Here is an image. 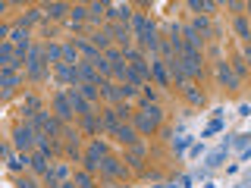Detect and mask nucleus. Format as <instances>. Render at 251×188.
Masks as SVG:
<instances>
[{"label": "nucleus", "mask_w": 251, "mask_h": 188, "mask_svg": "<svg viewBox=\"0 0 251 188\" xmlns=\"http://www.w3.org/2000/svg\"><path fill=\"white\" fill-rule=\"evenodd\" d=\"M188 25H192L195 31H198V35L204 38V41H207V38L214 35V28H210V19H207V16H195V19L188 22Z\"/></svg>", "instance_id": "obj_29"}, {"label": "nucleus", "mask_w": 251, "mask_h": 188, "mask_svg": "<svg viewBox=\"0 0 251 188\" xmlns=\"http://www.w3.org/2000/svg\"><path fill=\"white\" fill-rule=\"evenodd\" d=\"M63 63H73V66L82 63V60H78V44L75 41H66V44H63Z\"/></svg>", "instance_id": "obj_34"}, {"label": "nucleus", "mask_w": 251, "mask_h": 188, "mask_svg": "<svg viewBox=\"0 0 251 188\" xmlns=\"http://www.w3.org/2000/svg\"><path fill=\"white\" fill-rule=\"evenodd\" d=\"M53 176H57L60 179V182H69V179H73V172H69V166H66V163H53Z\"/></svg>", "instance_id": "obj_41"}, {"label": "nucleus", "mask_w": 251, "mask_h": 188, "mask_svg": "<svg viewBox=\"0 0 251 188\" xmlns=\"http://www.w3.org/2000/svg\"><path fill=\"white\" fill-rule=\"evenodd\" d=\"M31 169H35L38 176H47V172L53 169L50 154H47V151H31Z\"/></svg>", "instance_id": "obj_20"}, {"label": "nucleus", "mask_w": 251, "mask_h": 188, "mask_svg": "<svg viewBox=\"0 0 251 188\" xmlns=\"http://www.w3.org/2000/svg\"><path fill=\"white\" fill-rule=\"evenodd\" d=\"M116 141H120V144H126V147H132V144H138V129H135V125H132V122H123L120 125V129H116V135H113Z\"/></svg>", "instance_id": "obj_19"}, {"label": "nucleus", "mask_w": 251, "mask_h": 188, "mask_svg": "<svg viewBox=\"0 0 251 188\" xmlns=\"http://www.w3.org/2000/svg\"><path fill=\"white\" fill-rule=\"evenodd\" d=\"M198 138H192V135H179V138H173V154H182V151H188V147L195 144Z\"/></svg>", "instance_id": "obj_37"}, {"label": "nucleus", "mask_w": 251, "mask_h": 188, "mask_svg": "<svg viewBox=\"0 0 251 188\" xmlns=\"http://www.w3.org/2000/svg\"><path fill=\"white\" fill-rule=\"evenodd\" d=\"M201 154H204V141H195V144L188 147V157H192V160H198Z\"/></svg>", "instance_id": "obj_46"}, {"label": "nucleus", "mask_w": 251, "mask_h": 188, "mask_svg": "<svg viewBox=\"0 0 251 188\" xmlns=\"http://www.w3.org/2000/svg\"><path fill=\"white\" fill-rule=\"evenodd\" d=\"M204 188H217V185H214V182H204Z\"/></svg>", "instance_id": "obj_52"}, {"label": "nucleus", "mask_w": 251, "mask_h": 188, "mask_svg": "<svg viewBox=\"0 0 251 188\" xmlns=\"http://www.w3.org/2000/svg\"><path fill=\"white\" fill-rule=\"evenodd\" d=\"M41 10H44V19H63V16L73 10V6L63 3V0H53V3H44Z\"/></svg>", "instance_id": "obj_23"}, {"label": "nucleus", "mask_w": 251, "mask_h": 188, "mask_svg": "<svg viewBox=\"0 0 251 188\" xmlns=\"http://www.w3.org/2000/svg\"><path fill=\"white\" fill-rule=\"evenodd\" d=\"M73 182H75V188H94V176L78 169V172H73Z\"/></svg>", "instance_id": "obj_36"}, {"label": "nucleus", "mask_w": 251, "mask_h": 188, "mask_svg": "<svg viewBox=\"0 0 251 188\" xmlns=\"http://www.w3.org/2000/svg\"><path fill=\"white\" fill-rule=\"evenodd\" d=\"M135 41L145 47V50H151V53H160V38H157V28H154V22H148L145 28L138 31V38Z\"/></svg>", "instance_id": "obj_8"}, {"label": "nucleus", "mask_w": 251, "mask_h": 188, "mask_svg": "<svg viewBox=\"0 0 251 188\" xmlns=\"http://www.w3.org/2000/svg\"><path fill=\"white\" fill-rule=\"evenodd\" d=\"M10 144L16 147L19 154H31V151H38V129L31 122H16V129H13V141Z\"/></svg>", "instance_id": "obj_2"}, {"label": "nucleus", "mask_w": 251, "mask_h": 188, "mask_svg": "<svg viewBox=\"0 0 251 188\" xmlns=\"http://www.w3.org/2000/svg\"><path fill=\"white\" fill-rule=\"evenodd\" d=\"M217 78H220V85H223V88H229V91L239 88V75L232 72V63L229 60H220L217 63Z\"/></svg>", "instance_id": "obj_10"}, {"label": "nucleus", "mask_w": 251, "mask_h": 188, "mask_svg": "<svg viewBox=\"0 0 251 188\" xmlns=\"http://www.w3.org/2000/svg\"><path fill=\"white\" fill-rule=\"evenodd\" d=\"M78 125H82L88 135H94V132H100V116L98 113H88V116H78Z\"/></svg>", "instance_id": "obj_32"}, {"label": "nucleus", "mask_w": 251, "mask_h": 188, "mask_svg": "<svg viewBox=\"0 0 251 188\" xmlns=\"http://www.w3.org/2000/svg\"><path fill=\"white\" fill-rule=\"evenodd\" d=\"M75 72H78V85H100V72L91 66V63H78L75 66Z\"/></svg>", "instance_id": "obj_18"}, {"label": "nucleus", "mask_w": 251, "mask_h": 188, "mask_svg": "<svg viewBox=\"0 0 251 188\" xmlns=\"http://www.w3.org/2000/svg\"><path fill=\"white\" fill-rule=\"evenodd\" d=\"M107 13H110V19L120 22V25H132V16H135V10H132L129 3H110Z\"/></svg>", "instance_id": "obj_15"}, {"label": "nucleus", "mask_w": 251, "mask_h": 188, "mask_svg": "<svg viewBox=\"0 0 251 188\" xmlns=\"http://www.w3.org/2000/svg\"><path fill=\"white\" fill-rule=\"evenodd\" d=\"M245 16H251V0H248V10H245Z\"/></svg>", "instance_id": "obj_53"}, {"label": "nucleus", "mask_w": 251, "mask_h": 188, "mask_svg": "<svg viewBox=\"0 0 251 188\" xmlns=\"http://www.w3.org/2000/svg\"><path fill=\"white\" fill-rule=\"evenodd\" d=\"M25 75L31 82H44L47 75H50V66H47V57H44V44H35L25 60Z\"/></svg>", "instance_id": "obj_3"}, {"label": "nucleus", "mask_w": 251, "mask_h": 188, "mask_svg": "<svg viewBox=\"0 0 251 188\" xmlns=\"http://www.w3.org/2000/svg\"><path fill=\"white\" fill-rule=\"evenodd\" d=\"M182 94H185V100H188V104H195V107H204V104H207V97H204V91H198V88H195L192 82H188L185 88H182Z\"/></svg>", "instance_id": "obj_30"}, {"label": "nucleus", "mask_w": 251, "mask_h": 188, "mask_svg": "<svg viewBox=\"0 0 251 188\" xmlns=\"http://www.w3.org/2000/svg\"><path fill=\"white\" fill-rule=\"evenodd\" d=\"M107 6L110 3H100V0L98 3H88V22H100V16L107 13Z\"/></svg>", "instance_id": "obj_38"}, {"label": "nucleus", "mask_w": 251, "mask_h": 188, "mask_svg": "<svg viewBox=\"0 0 251 188\" xmlns=\"http://www.w3.org/2000/svg\"><path fill=\"white\" fill-rule=\"evenodd\" d=\"M75 44H78V53L85 57V63H91V66H94V63H98L100 57H104V53H100L98 47L88 41V38H75Z\"/></svg>", "instance_id": "obj_21"}, {"label": "nucleus", "mask_w": 251, "mask_h": 188, "mask_svg": "<svg viewBox=\"0 0 251 188\" xmlns=\"http://www.w3.org/2000/svg\"><path fill=\"white\" fill-rule=\"evenodd\" d=\"M113 188H123V185H113Z\"/></svg>", "instance_id": "obj_54"}, {"label": "nucleus", "mask_w": 251, "mask_h": 188, "mask_svg": "<svg viewBox=\"0 0 251 188\" xmlns=\"http://www.w3.org/2000/svg\"><path fill=\"white\" fill-rule=\"evenodd\" d=\"M98 116H100V132H107V135H116V129L123 125L120 113H116V107H104Z\"/></svg>", "instance_id": "obj_12"}, {"label": "nucleus", "mask_w": 251, "mask_h": 188, "mask_svg": "<svg viewBox=\"0 0 251 188\" xmlns=\"http://www.w3.org/2000/svg\"><path fill=\"white\" fill-rule=\"evenodd\" d=\"M245 63L251 66V41H245Z\"/></svg>", "instance_id": "obj_49"}, {"label": "nucleus", "mask_w": 251, "mask_h": 188, "mask_svg": "<svg viewBox=\"0 0 251 188\" xmlns=\"http://www.w3.org/2000/svg\"><path fill=\"white\" fill-rule=\"evenodd\" d=\"M163 63H167L170 82H176L179 88H185V85H188V75H185V69H182V60H179V57H173V60H163Z\"/></svg>", "instance_id": "obj_16"}, {"label": "nucleus", "mask_w": 251, "mask_h": 188, "mask_svg": "<svg viewBox=\"0 0 251 188\" xmlns=\"http://www.w3.org/2000/svg\"><path fill=\"white\" fill-rule=\"evenodd\" d=\"M66 94H69V100H73V107H75V116H88V113H94V104H91L88 97H82L78 85H73V88H66Z\"/></svg>", "instance_id": "obj_13"}, {"label": "nucleus", "mask_w": 251, "mask_h": 188, "mask_svg": "<svg viewBox=\"0 0 251 188\" xmlns=\"http://www.w3.org/2000/svg\"><path fill=\"white\" fill-rule=\"evenodd\" d=\"M88 41L98 47L100 53H107L110 50V31L107 28H98V31H91V35H88Z\"/></svg>", "instance_id": "obj_28"}, {"label": "nucleus", "mask_w": 251, "mask_h": 188, "mask_svg": "<svg viewBox=\"0 0 251 188\" xmlns=\"http://www.w3.org/2000/svg\"><path fill=\"white\" fill-rule=\"evenodd\" d=\"M232 28H235V35H239L242 41H251V25H248V16H235Z\"/></svg>", "instance_id": "obj_33"}, {"label": "nucleus", "mask_w": 251, "mask_h": 188, "mask_svg": "<svg viewBox=\"0 0 251 188\" xmlns=\"http://www.w3.org/2000/svg\"><path fill=\"white\" fill-rule=\"evenodd\" d=\"M53 116H57L63 125H69L75 119V107H73V100H69L66 88H60L57 94H53Z\"/></svg>", "instance_id": "obj_5"}, {"label": "nucleus", "mask_w": 251, "mask_h": 188, "mask_svg": "<svg viewBox=\"0 0 251 188\" xmlns=\"http://www.w3.org/2000/svg\"><path fill=\"white\" fill-rule=\"evenodd\" d=\"M63 147H66V154L69 157H75V160H78V157H82V141H78V132L73 129V125H63Z\"/></svg>", "instance_id": "obj_11"}, {"label": "nucleus", "mask_w": 251, "mask_h": 188, "mask_svg": "<svg viewBox=\"0 0 251 188\" xmlns=\"http://www.w3.org/2000/svg\"><path fill=\"white\" fill-rule=\"evenodd\" d=\"M145 157H148V147L141 144H132L129 151H126V163H129V166H135V169H141V163H145Z\"/></svg>", "instance_id": "obj_22"}, {"label": "nucleus", "mask_w": 251, "mask_h": 188, "mask_svg": "<svg viewBox=\"0 0 251 188\" xmlns=\"http://www.w3.org/2000/svg\"><path fill=\"white\" fill-rule=\"evenodd\" d=\"M157 188H179V185H176V182H173V185H157Z\"/></svg>", "instance_id": "obj_51"}, {"label": "nucleus", "mask_w": 251, "mask_h": 188, "mask_svg": "<svg viewBox=\"0 0 251 188\" xmlns=\"http://www.w3.org/2000/svg\"><path fill=\"white\" fill-rule=\"evenodd\" d=\"M78 91H82V97H88L91 104H98V97H100V88H98V85H78Z\"/></svg>", "instance_id": "obj_39"}, {"label": "nucleus", "mask_w": 251, "mask_h": 188, "mask_svg": "<svg viewBox=\"0 0 251 188\" xmlns=\"http://www.w3.org/2000/svg\"><path fill=\"white\" fill-rule=\"evenodd\" d=\"M44 57H47V66H57V63H63V44H57V41H47L44 44Z\"/></svg>", "instance_id": "obj_26"}, {"label": "nucleus", "mask_w": 251, "mask_h": 188, "mask_svg": "<svg viewBox=\"0 0 251 188\" xmlns=\"http://www.w3.org/2000/svg\"><path fill=\"white\" fill-rule=\"evenodd\" d=\"M126 172H129V166H126L120 157L107 154L104 160H100V176H107V179H126Z\"/></svg>", "instance_id": "obj_7"}, {"label": "nucleus", "mask_w": 251, "mask_h": 188, "mask_svg": "<svg viewBox=\"0 0 251 188\" xmlns=\"http://www.w3.org/2000/svg\"><path fill=\"white\" fill-rule=\"evenodd\" d=\"M248 69H251V66H248V63H245V57H235V60H232V72L239 75V82H242V75H245Z\"/></svg>", "instance_id": "obj_42"}, {"label": "nucleus", "mask_w": 251, "mask_h": 188, "mask_svg": "<svg viewBox=\"0 0 251 188\" xmlns=\"http://www.w3.org/2000/svg\"><path fill=\"white\" fill-rule=\"evenodd\" d=\"M135 94H138L135 85H120V100H132Z\"/></svg>", "instance_id": "obj_43"}, {"label": "nucleus", "mask_w": 251, "mask_h": 188, "mask_svg": "<svg viewBox=\"0 0 251 188\" xmlns=\"http://www.w3.org/2000/svg\"><path fill=\"white\" fill-rule=\"evenodd\" d=\"M179 60H182V69H185L188 82H192V78H201V75H204V53H201V50H185Z\"/></svg>", "instance_id": "obj_6"}, {"label": "nucleus", "mask_w": 251, "mask_h": 188, "mask_svg": "<svg viewBox=\"0 0 251 188\" xmlns=\"http://www.w3.org/2000/svg\"><path fill=\"white\" fill-rule=\"evenodd\" d=\"M182 41H185V50H204V38H201L192 25L182 28Z\"/></svg>", "instance_id": "obj_25"}, {"label": "nucleus", "mask_w": 251, "mask_h": 188, "mask_svg": "<svg viewBox=\"0 0 251 188\" xmlns=\"http://www.w3.org/2000/svg\"><path fill=\"white\" fill-rule=\"evenodd\" d=\"M151 75H154V82H157V85H163V88H167V85H170V72H167V63H163L160 57H154V60H151Z\"/></svg>", "instance_id": "obj_24"}, {"label": "nucleus", "mask_w": 251, "mask_h": 188, "mask_svg": "<svg viewBox=\"0 0 251 188\" xmlns=\"http://www.w3.org/2000/svg\"><path fill=\"white\" fill-rule=\"evenodd\" d=\"M44 19V10H28L25 16H19V22H16V25H19V28H31V25H38V22H41Z\"/></svg>", "instance_id": "obj_31"}, {"label": "nucleus", "mask_w": 251, "mask_h": 188, "mask_svg": "<svg viewBox=\"0 0 251 188\" xmlns=\"http://www.w3.org/2000/svg\"><path fill=\"white\" fill-rule=\"evenodd\" d=\"M148 22H151V19H148V16H145V13H135V16H132V25H129V28H132V35H135V38H138V31H141V28H145V25H148Z\"/></svg>", "instance_id": "obj_40"}, {"label": "nucleus", "mask_w": 251, "mask_h": 188, "mask_svg": "<svg viewBox=\"0 0 251 188\" xmlns=\"http://www.w3.org/2000/svg\"><path fill=\"white\" fill-rule=\"evenodd\" d=\"M248 144H251V132H245V135H235L229 141V147H248Z\"/></svg>", "instance_id": "obj_44"}, {"label": "nucleus", "mask_w": 251, "mask_h": 188, "mask_svg": "<svg viewBox=\"0 0 251 188\" xmlns=\"http://www.w3.org/2000/svg\"><path fill=\"white\" fill-rule=\"evenodd\" d=\"M226 6H229V10H232L235 16H245V10H248V3H245V0H229Z\"/></svg>", "instance_id": "obj_45"}, {"label": "nucleus", "mask_w": 251, "mask_h": 188, "mask_svg": "<svg viewBox=\"0 0 251 188\" xmlns=\"http://www.w3.org/2000/svg\"><path fill=\"white\" fill-rule=\"evenodd\" d=\"M60 188H75V182H73V179H69V182H63Z\"/></svg>", "instance_id": "obj_50"}, {"label": "nucleus", "mask_w": 251, "mask_h": 188, "mask_svg": "<svg viewBox=\"0 0 251 188\" xmlns=\"http://www.w3.org/2000/svg\"><path fill=\"white\" fill-rule=\"evenodd\" d=\"M176 185H179V188H192V185H195V176H179Z\"/></svg>", "instance_id": "obj_47"}, {"label": "nucleus", "mask_w": 251, "mask_h": 188, "mask_svg": "<svg viewBox=\"0 0 251 188\" xmlns=\"http://www.w3.org/2000/svg\"><path fill=\"white\" fill-rule=\"evenodd\" d=\"M232 147H229V141H223L220 147H214L207 157H204V169H217V166H223V160H226V154H229Z\"/></svg>", "instance_id": "obj_17"}, {"label": "nucleus", "mask_w": 251, "mask_h": 188, "mask_svg": "<svg viewBox=\"0 0 251 188\" xmlns=\"http://www.w3.org/2000/svg\"><path fill=\"white\" fill-rule=\"evenodd\" d=\"M16 188H41L35 182V179H19V182H16Z\"/></svg>", "instance_id": "obj_48"}, {"label": "nucleus", "mask_w": 251, "mask_h": 188, "mask_svg": "<svg viewBox=\"0 0 251 188\" xmlns=\"http://www.w3.org/2000/svg\"><path fill=\"white\" fill-rule=\"evenodd\" d=\"M104 28L110 31V41H116V44L123 47V50H126V47H132V38H135V35H132V28H129V25H120V22H110V25H104Z\"/></svg>", "instance_id": "obj_9"}, {"label": "nucleus", "mask_w": 251, "mask_h": 188, "mask_svg": "<svg viewBox=\"0 0 251 188\" xmlns=\"http://www.w3.org/2000/svg\"><path fill=\"white\" fill-rule=\"evenodd\" d=\"M82 22H88V6H73L69 10V25H82Z\"/></svg>", "instance_id": "obj_35"}, {"label": "nucleus", "mask_w": 251, "mask_h": 188, "mask_svg": "<svg viewBox=\"0 0 251 188\" xmlns=\"http://www.w3.org/2000/svg\"><path fill=\"white\" fill-rule=\"evenodd\" d=\"M110 151H107V144L100 138H94L91 144H88V151H85V157H82V163H85V172H100V160H104Z\"/></svg>", "instance_id": "obj_4"}, {"label": "nucleus", "mask_w": 251, "mask_h": 188, "mask_svg": "<svg viewBox=\"0 0 251 188\" xmlns=\"http://www.w3.org/2000/svg\"><path fill=\"white\" fill-rule=\"evenodd\" d=\"M22 78H25V72H10V69H0V91H3V97H10V94L19 88Z\"/></svg>", "instance_id": "obj_14"}, {"label": "nucleus", "mask_w": 251, "mask_h": 188, "mask_svg": "<svg viewBox=\"0 0 251 188\" xmlns=\"http://www.w3.org/2000/svg\"><path fill=\"white\" fill-rule=\"evenodd\" d=\"M132 125L138 129V135H154L163 125V110L157 104H141L135 110V116H132Z\"/></svg>", "instance_id": "obj_1"}, {"label": "nucleus", "mask_w": 251, "mask_h": 188, "mask_svg": "<svg viewBox=\"0 0 251 188\" xmlns=\"http://www.w3.org/2000/svg\"><path fill=\"white\" fill-rule=\"evenodd\" d=\"M223 125H226V119H223V110H214V119H210V125L201 132V141H204V138H214L217 132H223Z\"/></svg>", "instance_id": "obj_27"}]
</instances>
